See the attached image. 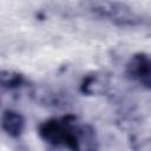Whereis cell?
I'll use <instances>...</instances> for the list:
<instances>
[{
  "instance_id": "obj_1",
  "label": "cell",
  "mask_w": 151,
  "mask_h": 151,
  "mask_svg": "<svg viewBox=\"0 0 151 151\" xmlns=\"http://www.w3.org/2000/svg\"><path fill=\"white\" fill-rule=\"evenodd\" d=\"M73 118L74 117L68 116L64 118H50L44 120L38 126L40 138L53 146H65Z\"/></svg>"
},
{
  "instance_id": "obj_2",
  "label": "cell",
  "mask_w": 151,
  "mask_h": 151,
  "mask_svg": "<svg viewBox=\"0 0 151 151\" xmlns=\"http://www.w3.org/2000/svg\"><path fill=\"white\" fill-rule=\"evenodd\" d=\"M126 74L140 86L151 90V55L146 53L133 54L126 64Z\"/></svg>"
},
{
  "instance_id": "obj_3",
  "label": "cell",
  "mask_w": 151,
  "mask_h": 151,
  "mask_svg": "<svg viewBox=\"0 0 151 151\" xmlns=\"http://www.w3.org/2000/svg\"><path fill=\"white\" fill-rule=\"evenodd\" d=\"M88 9L94 14L120 24H133V13L123 4L118 2H90Z\"/></svg>"
},
{
  "instance_id": "obj_4",
  "label": "cell",
  "mask_w": 151,
  "mask_h": 151,
  "mask_svg": "<svg viewBox=\"0 0 151 151\" xmlns=\"http://www.w3.org/2000/svg\"><path fill=\"white\" fill-rule=\"evenodd\" d=\"M25 118L24 116L12 109H7L1 116V127L4 132L11 138H18L22 134L25 130Z\"/></svg>"
},
{
  "instance_id": "obj_5",
  "label": "cell",
  "mask_w": 151,
  "mask_h": 151,
  "mask_svg": "<svg viewBox=\"0 0 151 151\" xmlns=\"http://www.w3.org/2000/svg\"><path fill=\"white\" fill-rule=\"evenodd\" d=\"M107 87H109V80L106 79V77L104 74L93 73L84 78L80 85V91L84 94L94 96V94L104 93Z\"/></svg>"
},
{
  "instance_id": "obj_6",
  "label": "cell",
  "mask_w": 151,
  "mask_h": 151,
  "mask_svg": "<svg viewBox=\"0 0 151 151\" xmlns=\"http://www.w3.org/2000/svg\"><path fill=\"white\" fill-rule=\"evenodd\" d=\"M0 79H1V86L7 90L17 88L21 86L24 83V77L20 73L11 70H2Z\"/></svg>"
}]
</instances>
